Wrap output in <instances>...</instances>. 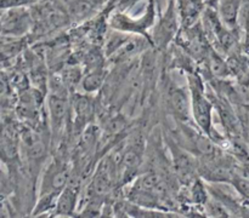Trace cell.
I'll list each match as a JSON object with an SVG mask.
<instances>
[{
  "label": "cell",
  "mask_w": 249,
  "mask_h": 218,
  "mask_svg": "<svg viewBox=\"0 0 249 218\" xmlns=\"http://www.w3.org/2000/svg\"><path fill=\"white\" fill-rule=\"evenodd\" d=\"M71 179V170L67 162L58 157L51 160L43 172L39 187V199L33 215H41L49 210H53L61 191L68 186Z\"/></svg>",
  "instance_id": "obj_1"
},
{
  "label": "cell",
  "mask_w": 249,
  "mask_h": 218,
  "mask_svg": "<svg viewBox=\"0 0 249 218\" xmlns=\"http://www.w3.org/2000/svg\"><path fill=\"white\" fill-rule=\"evenodd\" d=\"M190 98H191V111L194 120L206 135L212 132V102L204 93V85L198 75L189 74Z\"/></svg>",
  "instance_id": "obj_2"
},
{
  "label": "cell",
  "mask_w": 249,
  "mask_h": 218,
  "mask_svg": "<svg viewBox=\"0 0 249 218\" xmlns=\"http://www.w3.org/2000/svg\"><path fill=\"white\" fill-rule=\"evenodd\" d=\"M21 148L29 164H39L46 156L48 145L40 132L31 127L23 128L19 133Z\"/></svg>",
  "instance_id": "obj_3"
},
{
  "label": "cell",
  "mask_w": 249,
  "mask_h": 218,
  "mask_svg": "<svg viewBox=\"0 0 249 218\" xmlns=\"http://www.w3.org/2000/svg\"><path fill=\"white\" fill-rule=\"evenodd\" d=\"M2 34L4 35L21 36L31 29V14L26 7H11L4 12L1 18Z\"/></svg>",
  "instance_id": "obj_4"
},
{
  "label": "cell",
  "mask_w": 249,
  "mask_h": 218,
  "mask_svg": "<svg viewBox=\"0 0 249 218\" xmlns=\"http://www.w3.org/2000/svg\"><path fill=\"white\" fill-rule=\"evenodd\" d=\"M167 103L170 111L181 123L189 120L191 111V98L187 97L181 87L170 84L167 87Z\"/></svg>",
  "instance_id": "obj_5"
},
{
  "label": "cell",
  "mask_w": 249,
  "mask_h": 218,
  "mask_svg": "<svg viewBox=\"0 0 249 218\" xmlns=\"http://www.w3.org/2000/svg\"><path fill=\"white\" fill-rule=\"evenodd\" d=\"M178 31V15L174 4L168 6L167 12L160 18L155 31V43L160 47H165L174 39Z\"/></svg>",
  "instance_id": "obj_6"
},
{
  "label": "cell",
  "mask_w": 249,
  "mask_h": 218,
  "mask_svg": "<svg viewBox=\"0 0 249 218\" xmlns=\"http://www.w3.org/2000/svg\"><path fill=\"white\" fill-rule=\"evenodd\" d=\"M68 101L63 94L55 92L49 97V116L53 136L60 135L68 116Z\"/></svg>",
  "instance_id": "obj_7"
},
{
  "label": "cell",
  "mask_w": 249,
  "mask_h": 218,
  "mask_svg": "<svg viewBox=\"0 0 249 218\" xmlns=\"http://www.w3.org/2000/svg\"><path fill=\"white\" fill-rule=\"evenodd\" d=\"M153 21H155V11H153V5L150 4L147 11L143 15L141 18L138 21L131 19L126 15L123 14H116L111 19V26L116 29H121L124 31H138V33H142L145 29L152 26Z\"/></svg>",
  "instance_id": "obj_8"
},
{
  "label": "cell",
  "mask_w": 249,
  "mask_h": 218,
  "mask_svg": "<svg viewBox=\"0 0 249 218\" xmlns=\"http://www.w3.org/2000/svg\"><path fill=\"white\" fill-rule=\"evenodd\" d=\"M79 186L78 182L70 179L68 186L58 195L53 211L56 216H72L77 210Z\"/></svg>",
  "instance_id": "obj_9"
},
{
  "label": "cell",
  "mask_w": 249,
  "mask_h": 218,
  "mask_svg": "<svg viewBox=\"0 0 249 218\" xmlns=\"http://www.w3.org/2000/svg\"><path fill=\"white\" fill-rule=\"evenodd\" d=\"M242 0H219L218 14L221 24L226 28L232 29L237 23L238 12H240Z\"/></svg>",
  "instance_id": "obj_10"
},
{
  "label": "cell",
  "mask_w": 249,
  "mask_h": 218,
  "mask_svg": "<svg viewBox=\"0 0 249 218\" xmlns=\"http://www.w3.org/2000/svg\"><path fill=\"white\" fill-rule=\"evenodd\" d=\"M105 79V72L101 67L90 69V72L83 79V89L87 92H94L101 87Z\"/></svg>",
  "instance_id": "obj_11"
},
{
  "label": "cell",
  "mask_w": 249,
  "mask_h": 218,
  "mask_svg": "<svg viewBox=\"0 0 249 218\" xmlns=\"http://www.w3.org/2000/svg\"><path fill=\"white\" fill-rule=\"evenodd\" d=\"M74 108L78 120L82 121V123H85L87 120H89L92 114V106L89 98L83 96L77 97L74 102Z\"/></svg>",
  "instance_id": "obj_12"
},
{
  "label": "cell",
  "mask_w": 249,
  "mask_h": 218,
  "mask_svg": "<svg viewBox=\"0 0 249 218\" xmlns=\"http://www.w3.org/2000/svg\"><path fill=\"white\" fill-rule=\"evenodd\" d=\"M180 12L181 16L187 23L194 22L195 18L198 15V6L195 2V0H180Z\"/></svg>",
  "instance_id": "obj_13"
},
{
  "label": "cell",
  "mask_w": 249,
  "mask_h": 218,
  "mask_svg": "<svg viewBox=\"0 0 249 218\" xmlns=\"http://www.w3.org/2000/svg\"><path fill=\"white\" fill-rule=\"evenodd\" d=\"M191 195H192V200L194 202L196 203H202V205H206L208 202V194H207L206 188L202 184L201 181H195L194 186H192L191 189Z\"/></svg>",
  "instance_id": "obj_14"
},
{
  "label": "cell",
  "mask_w": 249,
  "mask_h": 218,
  "mask_svg": "<svg viewBox=\"0 0 249 218\" xmlns=\"http://www.w3.org/2000/svg\"><path fill=\"white\" fill-rule=\"evenodd\" d=\"M211 68L212 70H213L214 74H216L218 77H225L226 74H228V68H226L225 63H224V61L221 60L220 57H219L218 55H215V53H213V55L211 56Z\"/></svg>",
  "instance_id": "obj_15"
},
{
  "label": "cell",
  "mask_w": 249,
  "mask_h": 218,
  "mask_svg": "<svg viewBox=\"0 0 249 218\" xmlns=\"http://www.w3.org/2000/svg\"><path fill=\"white\" fill-rule=\"evenodd\" d=\"M34 1L36 0H1V6L2 10L11 9V7H24Z\"/></svg>",
  "instance_id": "obj_16"
},
{
  "label": "cell",
  "mask_w": 249,
  "mask_h": 218,
  "mask_svg": "<svg viewBox=\"0 0 249 218\" xmlns=\"http://www.w3.org/2000/svg\"><path fill=\"white\" fill-rule=\"evenodd\" d=\"M207 205H208V212H211V216H215V217H223V216L228 217L229 216L225 207L219 202H207Z\"/></svg>",
  "instance_id": "obj_17"
}]
</instances>
